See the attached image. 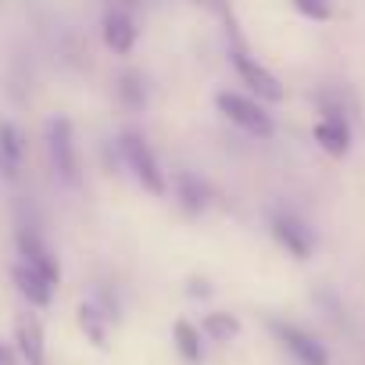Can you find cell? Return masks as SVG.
Wrapping results in <instances>:
<instances>
[{"label":"cell","instance_id":"obj_7","mask_svg":"<svg viewBox=\"0 0 365 365\" xmlns=\"http://www.w3.org/2000/svg\"><path fill=\"white\" fill-rule=\"evenodd\" d=\"M272 237H276L279 247H287V255H294L297 262L312 258V251H315L312 230H308L297 215H290V212H279V215L272 219Z\"/></svg>","mask_w":365,"mask_h":365},{"label":"cell","instance_id":"obj_18","mask_svg":"<svg viewBox=\"0 0 365 365\" xmlns=\"http://www.w3.org/2000/svg\"><path fill=\"white\" fill-rule=\"evenodd\" d=\"M194 4H201L205 11H212V15H219L226 26H230V33L237 36V19H233V11H230V0H194ZM237 47H240V36H237Z\"/></svg>","mask_w":365,"mask_h":365},{"label":"cell","instance_id":"obj_4","mask_svg":"<svg viewBox=\"0 0 365 365\" xmlns=\"http://www.w3.org/2000/svg\"><path fill=\"white\" fill-rule=\"evenodd\" d=\"M269 329H272V336L287 347V354H290L297 365H329V351H326L308 329H301V326H294V322H283V319H272Z\"/></svg>","mask_w":365,"mask_h":365},{"label":"cell","instance_id":"obj_14","mask_svg":"<svg viewBox=\"0 0 365 365\" xmlns=\"http://www.w3.org/2000/svg\"><path fill=\"white\" fill-rule=\"evenodd\" d=\"M76 319H79V329H83V336L93 344V347H108V312H101L97 304H79V312H76Z\"/></svg>","mask_w":365,"mask_h":365},{"label":"cell","instance_id":"obj_1","mask_svg":"<svg viewBox=\"0 0 365 365\" xmlns=\"http://www.w3.org/2000/svg\"><path fill=\"white\" fill-rule=\"evenodd\" d=\"M118 150H122V158H125V165H129V172L136 175V182L147 190V194H154V197H161L165 190H168V182H165V172H161V165H158V158H154V150L147 147V140L136 133V129H125L122 136H118Z\"/></svg>","mask_w":365,"mask_h":365},{"label":"cell","instance_id":"obj_2","mask_svg":"<svg viewBox=\"0 0 365 365\" xmlns=\"http://www.w3.org/2000/svg\"><path fill=\"white\" fill-rule=\"evenodd\" d=\"M215 108H219L233 125L247 129L251 136H272V133H276L272 115H269L258 101H251V97H244V93H230V90H222V93L215 97Z\"/></svg>","mask_w":365,"mask_h":365},{"label":"cell","instance_id":"obj_12","mask_svg":"<svg viewBox=\"0 0 365 365\" xmlns=\"http://www.w3.org/2000/svg\"><path fill=\"white\" fill-rule=\"evenodd\" d=\"M22 158H26V140H22L19 125L0 118V172L8 179H15L22 168Z\"/></svg>","mask_w":365,"mask_h":365},{"label":"cell","instance_id":"obj_11","mask_svg":"<svg viewBox=\"0 0 365 365\" xmlns=\"http://www.w3.org/2000/svg\"><path fill=\"white\" fill-rule=\"evenodd\" d=\"M11 279H15L19 294H22L33 308H47V304L54 301V283H51L47 276H40L36 269H29L26 262H19V265L11 269Z\"/></svg>","mask_w":365,"mask_h":365},{"label":"cell","instance_id":"obj_13","mask_svg":"<svg viewBox=\"0 0 365 365\" xmlns=\"http://www.w3.org/2000/svg\"><path fill=\"white\" fill-rule=\"evenodd\" d=\"M201 329L190 322V319H175V326H172V340H175V351H179V358L187 361V365H201L205 361V344H201Z\"/></svg>","mask_w":365,"mask_h":365},{"label":"cell","instance_id":"obj_5","mask_svg":"<svg viewBox=\"0 0 365 365\" xmlns=\"http://www.w3.org/2000/svg\"><path fill=\"white\" fill-rule=\"evenodd\" d=\"M230 61H233V68H237V76L244 79V86H251V93H258V101H269V104H279L283 97H287V90H283V83L258 61V58H251L244 47H233V54H230Z\"/></svg>","mask_w":365,"mask_h":365},{"label":"cell","instance_id":"obj_10","mask_svg":"<svg viewBox=\"0 0 365 365\" xmlns=\"http://www.w3.org/2000/svg\"><path fill=\"white\" fill-rule=\"evenodd\" d=\"M101 33H104L108 51H115V54H129V51L136 47V22H133L129 11H122V8H111V11L104 15Z\"/></svg>","mask_w":365,"mask_h":365},{"label":"cell","instance_id":"obj_16","mask_svg":"<svg viewBox=\"0 0 365 365\" xmlns=\"http://www.w3.org/2000/svg\"><path fill=\"white\" fill-rule=\"evenodd\" d=\"M175 187H179V205L187 215H201L205 212V187L190 175V172H179L175 175Z\"/></svg>","mask_w":365,"mask_h":365},{"label":"cell","instance_id":"obj_15","mask_svg":"<svg viewBox=\"0 0 365 365\" xmlns=\"http://www.w3.org/2000/svg\"><path fill=\"white\" fill-rule=\"evenodd\" d=\"M201 333L208 340H215V344H226V340H233L240 333V319L230 315V312H208L201 319Z\"/></svg>","mask_w":365,"mask_h":365},{"label":"cell","instance_id":"obj_6","mask_svg":"<svg viewBox=\"0 0 365 365\" xmlns=\"http://www.w3.org/2000/svg\"><path fill=\"white\" fill-rule=\"evenodd\" d=\"M315 143L329 158H344L351 150V125L336 104H322V118L315 122Z\"/></svg>","mask_w":365,"mask_h":365},{"label":"cell","instance_id":"obj_9","mask_svg":"<svg viewBox=\"0 0 365 365\" xmlns=\"http://www.w3.org/2000/svg\"><path fill=\"white\" fill-rule=\"evenodd\" d=\"M15 347L26 358V365H47V344H43V326L36 315H19L15 319Z\"/></svg>","mask_w":365,"mask_h":365},{"label":"cell","instance_id":"obj_19","mask_svg":"<svg viewBox=\"0 0 365 365\" xmlns=\"http://www.w3.org/2000/svg\"><path fill=\"white\" fill-rule=\"evenodd\" d=\"M187 294H190V297H201V301H205V297H212V283H208V279H197V276H194V279L187 283Z\"/></svg>","mask_w":365,"mask_h":365},{"label":"cell","instance_id":"obj_8","mask_svg":"<svg viewBox=\"0 0 365 365\" xmlns=\"http://www.w3.org/2000/svg\"><path fill=\"white\" fill-rule=\"evenodd\" d=\"M19 258H22L29 269H36L40 276H47L51 283L61 279V265H58V258L51 255V247L40 240V233H33V230H19Z\"/></svg>","mask_w":365,"mask_h":365},{"label":"cell","instance_id":"obj_17","mask_svg":"<svg viewBox=\"0 0 365 365\" xmlns=\"http://www.w3.org/2000/svg\"><path fill=\"white\" fill-rule=\"evenodd\" d=\"M118 97H122V104L125 108H143V101H147V90H143V79H140V72H122V79H118Z\"/></svg>","mask_w":365,"mask_h":365},{"label":"cell","instance_id":"obj_20","mask_svg":"<svg viewBox=\"0 0 365 365\" xmlns=\"http://www.w3.org/2000/svg\"><path fill=\"white\" fill-rule=\"evenodd\" d=\"M0 365H15V354H11L4 344H0Z\"/></svg>","mask_w":365,"mask_h":365},{"label":"cell","instance_id":"obj_3","mask_svg":"<svg viewBox=\"0 0 365 365\" xmlns=\"http://www.w3.org/2000/svg\"><path fill=\"white\" fill-rule=\"evenodd\" d=\"M47 147H51V161H54V172L76 187L79 182V150H76V136H72V122L68 118H51L47 122Z\"/></svg>","mask_w":365,"mask_h":365}]
</instances>
